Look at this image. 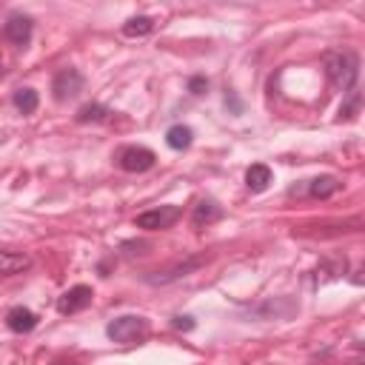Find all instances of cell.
<instances>
[{
    "label": "cell",
    "mask_w": 365,
    "mask_h": 365,
    "mask_svg": "<svg viewBox=\"0 0 365 365\" xmlns=\"http://www.w3.org/2000/svg\"><path fill=\"white\" fill-rule=\"evenodd\" d=\"M106 334L111 343H120V345H132V343H140L146 334H148V320L146 317H134V314H126V317H117L106 325Z\"/></svg>",
    "instance_id": "cell-1"
},
{
    "label": "cell",
    "mask_w": 365,
    "mask_h": 365,
    "mask_svg": "<svg viewBox=\"0 0 365 365\" xmlns=\"http://www.w3.org/2000/svg\"><path fill=\"white\" fill-rule=\"evenodd\" d=\"M325 72L328 80L337 86V88H354L357 83V57L351 52H337V54H328L325 57Z\"/></svg>",
    "instance_id": "cell-2"
},
{
    "label": "cell",
    "mask_w": 365,
    "mask_h": 365,
    "mask_svg": "<svg viewBox=\"0 0 365 365\" xmlns=\"http://www.w3.org/2000/svg\"><path fill=\"white\" fill-rule=\"evenodd\" d=\"M155 163H157V155L146 146H126L117 151V166L129 174H143L148 169H155Z\"/></svg>",
    "instance_id": "cell-3"
},
{
    "label": "cell",
    "mask_w": 365,
    "mask_h": 365,
    "mask_svg": "<svg viewBox=\"0 0 365 365\" xmlns=\"http://www.w3.org/2000/svg\"><path fill=\"white\" fill-rule=\"evenodd\" d=\"M83 75L77 72V69H60L57 75H54V80H52V95H54V100L57 103H66V100H75L80 91H83Z\"/></svg>",
    "instance_id": "cell-4"
},
{
    "label": "cell",
    "mask_w": 365,
    "mask_h": 365,
    "mask_svg": "<svg viewBox=\"0 0 365 365\" xmlns=\"http://www.w3.org/2000/svg\"><path fill=\"white\" fill-rule=\"evenodd\" d=\"M182 215L180 205H160V208H151V211H143L137 215L134 226L137 228H146V231H160V228H171Z\"/></svg>",
    "instance_id": "cell-5"
},
{
    "label": "cell",
    "mask_w": 365,
    "mask_h": 365,
    "mask_svg": "<svg viewBox=\"0 0 365 365\" xmlns=\"http://www.w3.org/2000/svg\"><path fill=\"white\" fill-rule=\"evenodd\" d=\"M91 300H95V291H91L88 286H75V288H69L63 297L57 300V311L63 317L66 314H77V311L91 306Z\"/></svg>",
    "instance_id": "cell-6"
},
{
    "label": "cell",
    "mask_w": 365,
    "mask_h": 365,
    "mask_svg": "<svg viewBox=\"0 0 365 365\" xmlns=\"http://www.w3.org/2000/svg\"><path fill=\"white\" fill-rule=\"evenodd\" d=\"M32 29H35V23H32V17H26V15H15V17H9L6 20V38L15 43V46H29V40H32Z\"/></svg>",
    "instance_id": "cell-7"
},
{
    "label": "cell",
    "mask_w": 365,
    "mask_h": 365,
    "mask_svg": "<svg viewBox=\"0 0 365 365\" xmlns=\"http://www.w3.org/2000/svg\"><path fill=\"white\" fill-rule=\"evenodd\" d=\"M203 263H205V257H192V260H186V263H180V265H174V268L157 274V277H148V283H155V286L174 283V280H180V277H186V274H192L194 268H200Z\"/></svg>",
    "instance_id": "cell-8"
},
{
    "label": "cell",
    "mask_w": 365,
    "mask_h": 365,
    "mask_svg": "<svg viewBox=\"0 0 365 365\" xmlns=\"http://www.w3.org/2000/svg\"><path fill=\"white\" fill-rule=\"evenodd\" d=\"M6 325H9L15 334H29V331L38 328V314L29 311V309H23V306H17V309H12V311L6 314Z\"/></svg>",
    "instance_id": "cell-9"
},
{
    "label": "cell",
    "mask_w": 365,
    "mask_h": 365,
    "mask_svg": "<svg viewBox=\"0 0 365 365\" xmlns=\"http://www.w3.org/2000/svg\"><path fill=\"white\" fill-rule=\"evenodd\" d=\"M217 220H223V208H220L215 200L197 203L194 215H192V223H194V226H208V223H217Z\"/></svg>",
    "instance_id": "cell-10"
},
{
    "label": "cell",
    "mask_w": 365,
    "mask_h": 365,
    "mask_svg": "<svg viewBox=\"0 0 365 365\" xmlns=\"http://www.w3.org/2000/svg\"><path fill=\"white\" fill-rule=\"evenodd\" d=\"M271 169L265 166V163H254L249 171H246V186L251 189V192H265L268 186H271Z\"/></svg>",
    "instance_id": "cell-11"
},
{
    "label": "cell",
    "mask_w": 365,
    "mask_h": 365,
    "mask_svg": "<svg viewBox=\"0 0 365 365\" xmlns=\"http://www.w3.org/2000/svg\"><path fill=\"white\" fill-rule=\"evenodd\" d=\"M32 265V257L20 251H0V274H20Z\"/></svg>",
    "instance_id": "cell-12"
},
{
    "label": "cell",
    "mask_w": 365,
    "mask_h": 365,
    "mask_svg": "<svg viewBox=\"0 0 365 365\" xmlns=\"http://www.w3.org/2000/svg\"><path fill=\"white\" fill-rule=\"evenodd\" d=\"M151 32H155V20L146 17V15L129 17V20L123 23V35H126V38H146V35H151Z\"/></svg>",
    "instance_id": "cell-13"
},
{
    "label": "cell",
    "mask_w": 365,
    "mask_h": 365,
    "mask_svg": "<svg viewBox=\"0 0 365 365\" xmlns=\"http://www.w3.org/2000/svg\"><path fill=\"white\" fill-rule=\"evenodd\" d=\"M12 103H15V109L23 111V114H35L38 106H40V98H38L35 88H17L15 98H12Z\"/></svg>",
    "instance_id": "cell-14"
},
{
    "label": "cell",
    "mask_w": 365,
    "mask_h": 365,
    "mask_svg": "<svg viewBox=\"0 0 365 365\" xmlns=\"http://www.w3.org/2000/svg\"><path fill=\"white\" fill-rule=\"evenodd\" d=\"M192 140H194V132H192L189 126H171V129L166 132V143H169V148H174V151H186V148L192 146Z\"/></svg>",
    "instance_id": "cell-15"
},
{
    "label": "cell",
    "mask_w": 365,
    "mask_h": 365,
    "mask_svg": "<svg viewBox=\"0 0 365 365\" xmlns=\"http://www.w3.org/2000/svg\"><path fill=\"white\" fill-rule=\"evenodd\" d=\"M337 192H340V180H337V177H331V174L317 177V180L311 182V197H317V200H325V197L337 194Z\"/></svg>",
    "instance_id": "cell-16"
},
{
    "label": "cell",
    "mask_w": 365,
    "mask_h": 365,
    "mask_svg": "<svg viewBox=\"0 0 365 365\" xmlns=\"http://www.w3.org/2000/svg\"><path fill=\"white\" fill-rule=\"evenodd\" d=\"M111 111L106 109V106H100V103H88V106H83L80 111H77V123H100V120H106Z\"/></svg>",
    "instance_id": "cell-17"
},
{
    "label": "cell",
    "mask_w": 365,
    "mask_h": 365,
    "mask_svg": "<svg viewBox=\"0 0 365 365\" xmlns=\"http://www.w3.org/2000/svg\"><path fill=\"white\" fill-rule=\"evenodd\" d=\"M205 88H208L205 77H192L189 80V91H192V95H205Z\"/></svg>",
    "instance_id": "cell-18"
},
{
    "label": "cell",
    "mask_w": 365,
    "mask_h": 365,
    "mask_svg": "<svg viewBox=\"0 0 365 365\" xmlns=\"http://www.w3.org/2000/svg\"><path fill=\"white\" fill-rule=\"evenodd\" d=\"M174 328H177V331H192V328H194V320H192V317H174Z\"/></svg>",
    "instance_id": "cell-19"
},
{
    "label": "cell",
    "mask_w": 365,
    "mask_h": 365,
    "mask_svg": "<svg viewBox=\"0 0 365 365\" xmlns=\"http://www.w3.org/2000/svg\"><path fill=\"white\" fill-rule=\"evenodd\" d=\"M52 365H75V362H52Z\"/></svg>",
    "instance_id": "cell-20"
}]
</instances>
